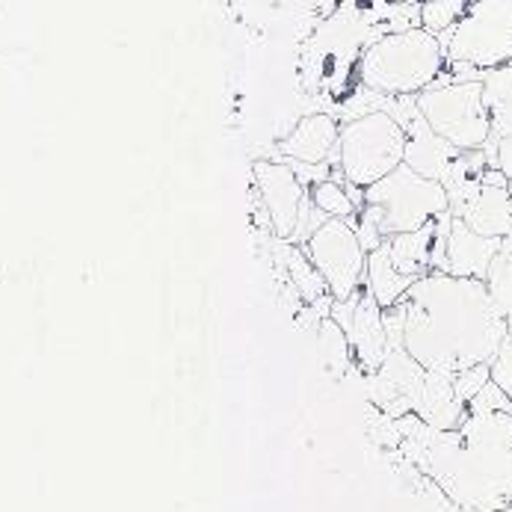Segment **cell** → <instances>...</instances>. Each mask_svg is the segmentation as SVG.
Instances as JSON below:
<instances>
[{
    "label": "cell",
    "instance_id": "cb8c5ba5",
    "mask_svg": "<svg viewBox=\"0 0 512 512\" xmlns=\"http://www.w3.org/2000/svg\"><path fill=\"white\" fill-rule=\"evenodd\" d=\"M347 3H359V0H347Z\"/></svg>",
    "mask_w": 512,
    "mask_h": 512
},
{
    "label": "cell",
    "instance_id": "6da1fadb",
    "mask_svg": "<svg viewBox=\"0 0 512 512\" xmlns=\"http://www.w3.org/2000/svg\"><path fill=\"white\" fill-rule=\"evenodd\" d=\"M403 311V347L427 370L492 365L510 341L507 317L483 279L430 270L412 285Z\"/></svg>",
    "mask_w": 512,
    "mask_h": 512
},
{
    "label": "cell",
    "instance_id": "7402d4cb",
    "mask_svg": "<svg viewBox=\"0 0 512 512\" xmlns=\"http://www.w3.org/2000/svg\"><path fill=\"white\" fill-rule=\"evenodd\" d=\"M486 151H492L495 166H501V169H504V175L512 181V137H507V140H498V143H489Z\"/></svg>",
    "mask_w": 512,
    "mask_h": 512
},
{
    "label": "cell",
    "instance_id": "ffe728a7",
    "mask_svg": "<svg viewBox=\"0 0 512 512\" xmlns=\"http://www.w3.org/2000/svg\"><path fill=\"white\" fill-rule=\"evenodd\" d=\"M350 338H347V332L341 329V323L338 320H332L329 314L320 320V353H323V359L329 362V365L335 367V370H344L347 362H350Z\"/></svg>",
    "mask_w": 512,
    "mask_h": 512
},
{
    "label": "cell",
    "instance_id": "e0dca14e",
    "mask_svg": "<svg viewBox=\"0 0 512 512\" xmlns=\"http://www.w3.org/2000/svg\"><path fill=\"white\" fill-rule=\"evenodd\" d=\"M282 264L288 270V279H291V288L296 291V296L308 305H317L320 299H329L332 293L326 288L320 270L311 264V258L305 255V249L299 243H291L285 240V249H282Z\"/></svg>",
    "mask_w": 512,
    "mask_h": 512
},
{
    "label": "cell",
    "instance_id": "ba28073f",
    "mask_svg": "<svg viewBox=\"0 0 512 512\" xmlns=\"http://www.w3.org/2000/svg\"><path fill=\"white\" fill-rule=\"evenodd\" d=\"M335 299H347L365 288L367 249L350 220H326L305 243H299Z\"/></svg>",
    "mask_w": 512,
    "mask_h": 512
},
{
    "label": "cell",
    "instance_id": "2e32d148",
    "mask_svg": "<svg viewBox=\"0 0 512 512\" xmlns=\"http://www.w3.org/2000/svg\"><path fill=\"white\" fill-rule=\"evenodd\" d=\"M483 101H486L489 122H492V140L489 143L512 137V63L486 72Z\"/></svg>",
    "mask_w": 512,
    "mask_h": 512
},
{
    "label": "cell",
    "instance_id": "9a60e30c",
    "mask_svg": "<svg viewBox=\"0 0 512 512\" xmlns=\"http://www.w3.org/2000/svg\"><path fill=\"white\" fill-rule=\"evenodd\" d=\"M433 240H436V220L430 225H421L415 231H397L385 237V249L397 270L406 276H427L433 270Z\"/></svg>",
    "mask_w": 512,
    "mask_h": 512
},
{
    "label": "cell",
    "instance_id": "5b68a950",
    "mask_svg": "<svg viewBox=\"0 0 512 512\" xmlns=\"http://www.w3.org/2000/svg\"><path fill=\"white\" fill-rule=\"evenodd\" d=\"M427 125L459 151H480L492 140V122L483 101V80H453L447 69L433 86L415 95Z\"/></svg>",
    "mask_w": 512,
    "mask_h": 512
},
{
    "label": "cell",
    "instance_id": "30bf717a",
    "mask_svg": "<svg viewBox=\"0 0 512 512\" xmlns=\"http://www.w3.org/2000/svg\"><path fill=\"white\" fill-rule=\"evenodd\" d=\"M252 181L264 208V217L279 240H291L299 222V211L308 202V187L296 175L291 163L276 160H258L252 166Z\"/></svg>",
    "mask_w": 512,
    "mask_h": 512
},
{
    "label": "cell",
    "instance_id": "4fadbf2b",
    "mask_svg": "<svg viewBox=\"0 0 512 512\" xmlns=\"http://www.w3.org/2000/svg\"><path fill=\"white\" fill-rule=\"evenodd\" d=\"M450 214H456L465 225H471L486 237H498V240L512 237V190L483 184L465 205H459Z\"/></svg>",
    "mask_w": 512,
    "mask_h": 512
},
{
    "label": "cell",
    "instance_id": "d6986e66",
    "mask_svg": "<svg viewBox=\"0 0 512 512\" xmlns=\"http://www.w3.org/2000/svg\"><path fill=\"white\" fill-rule=\"evenodd\" d=\"M465 0H421V27L433 36H439L441 45L444 39L453 33V27L459 24L462 12H465Z\"/></svg>",
    "mask_w": 512,
    "mask_h": 512
},
{
    "label": "cell",
    "instance_id": "9c48e42d",
    "mask_svg": "<svg viewBox=\"0 0 512 512\" xmlns=\"http://www.w3.org/2000/svg\"><path fill=\"white\" fill-rule=\"evenodd\" d=\"M329 317L341 323V329L350 338L353 356L367 373H373L385 362V353L391 347L388 329H385V308L365 288L347 299H332Z\"/></svg>",
    "mask_w": 512,
    "mask_h": 512
},
{
    "label": "cell",
    "instance_id": "3957f363",
    "mask_svg": "<svg viewBox=\"0 0 512 512\" xmlns=\"http://www.w3.org/2000/svg\"><path fill=\"white\" fill-rule=\"evenodd\" d=\"M447 69V51L439 36L424 27L388 30L362 51L359 77L367 89L385 98L418 95Z\"/></svg>",
    "mask_w": 512,
    "mask_h": 512
},
{
    "label": "cell",
    "instance_id": "5bb4252c",
    "mask_svg": "<svg viewBox=\"0 0 512 512\" xmlns=\"http://www.w3.org/2000/svg\"><path fill=\"white\" fill-rule=\"evenodd\" d=\"M418 279L415 276H406L403 270H397V264L391 261L385 243L376 246L373 252H367V270H365V291L382 305V308H394L400 305L412 285Z\"/></svg>",
    "mask_w": 512,
    "mask_h": 512
},
{
    "label": "cell",
    "instance_id": "8992f818",
    "mask_svg": "<svg viewBox=\"0 0 512 512\" xmlns=\"http://www.w3.org/2000/svg\"><path fill=\"white\" fill-rule=\"evenodd\" d=\"M365 205L379 211L385 234H397L439 220L441 214L450 211V196L441 181H433L403 163L391 175L367 187Z\"/></svg>",
    "mask_w": 512,
    "mask_h": 512
},
{
    "label": "cell",
    "instance_id": "603a6c76",
    "mask_svg": "<svg viewBox=\"0 0 512 512\" xmlns=\"http://www.w3.org/2000/svg\"><path fill=\"white\" fill-rule=\"evenodd\" d=\"M385 3H418V0H385Z\"/></svg>",
    "mask_w": 512,
    "mask_h": 512
},
{
    "label": "cell",
    "instance_id": "52a82bcc",
    "mask_svg": "<svg viewBox=\"0 0 512 512\" xmlns=\"http://www.w3.org/2000/svg\"><path fill=\"white\" fill-rule=\"evenodd\" d=\"M447 63L492 72L512 63V0H474L444 39Z\"/></svg>",
    "mask_w": 512,
    "mask_h": 512
},
{
    "label": "cell",
    "instance_id": "8fae6325",
    "mask_svg": "<svg viewBox=\"0 0 512 512\" xmlns=\"http://www.w3.org/2000/svg\"><path fill=\"white\" fill-rule=\"evenodd\" d=\"M436 231L444 240V255H441L439 270L450 276H462V279H483L489 276V267L495 261V255L501 252L498 237H486L480 231H474L471 225L453 217L450 211L441 214L436 220Z\"/></svg>",
    "mask_w": 512,
    "mask_h": 512
},
{
    "label": "cell",
    "instance_id": "ac0fdd59",
    "mask_svg": "<svg viewBox=\"0 0 512 512\" xmlns=\"http://www.w3.org/2000/svg\"><path fill=\"white\" fill-rule=\"evenodd\" d=\"M308 199L314 202V208L320 214H326L329 220H356L359 214V205L356 199L350 196V187L347 181H338V178H323L317 181L314 187H308Z\"/></svg>",
    "mask_w": 512,
    "mask_h": 512
},
{
    "label": "cell",
    "instance_id": "44dd1931",
    "mask_svg": "<svg viewBox=\"0 0 512 512\" xmlns=\"http://www.w3.org/2000/svg\"><path fill=\"white\" fill-rule=\"evenodd\" d=\"M492 379L507 391V397L512 400V338L501 347V353L492 362Z\"/></svg>",
    "mask_w": 512,
    "mask_h": 512
},
{
    "label": "cell",
    "instance_id": "7c38bea8",
    "mask_svg": "<svg viewBox=\"0 0 512 512\" xmlns=\"http://www.w3.org/2000/svg\"><path fill=\"white\" fill-rule=\"evenodd\" d=\"M338 140H341V125L326 116V113H311L302 122H296L291 134L282 140L279 151L291 163H314L323 166L332 157L338 160Z\"/></svg>",
    "mask_w": 512,
    "mask_h": 512
},
{
    "label": "cell",
    "instance_id": "7a4b0ae2",
    "mask_svg": "<svg viewBox=\"0 0 512 512\" xmlns=\"http://www.w3.org/2000/svg\"><path fill=\"white\" fill-rule=\"evenodd\" d=\"M409 427L400 436L447 501L477 512L512 507V412H468L453 430L409 415Z\"/></svg>",
    "mask_w": 512,
    "mask_h": 512
},
{
    "label": "cell",
    "instance_id": "277c9868",
    "mask_svg": "<svg viewBox=\"0 0 512 512\" xmlns=\"http://www.w3.org/2000/svg\"><path fill=\"white\" fill-rule=\"evenodd\" d=\"M406 128L388 110H370L341 125L338 172L344 181L370 187L406 163Z\"/></svg>",
    "mask_w": 512,
    "mask_h": 512
}]
</instances>
